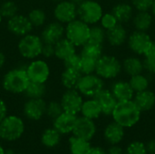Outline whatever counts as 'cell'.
<instances>
[{
    "mask_svg": "<svg viewBox=\"0 0 155 154\" xmlns=\"http://www.w3.org/2000/svg\"><path fill=\"white\" fill-rule=\"evenodd\" d=\"M142 112L136 106L133 100L118 102L112 113L114 122L122 125L124 128H131L134 126L141 118Z\"/></svg>",
    "mask_w": 155,
    "mask_h": 154,
    "instance_id": "cell-1",
    "label": "cell"
},
{
    "mask_svg": "<svg viewBox=\"0 0 155 154\" xmlns=\"http://www.w3.org/2000/svg\"><path fill=\"white\" fill-rule=\"evenodd\" d=\"M25 69L15 68L7 72L3 78V88L11 93H24L30 83Z\"/></svg>",
    "mask_w": 155,
    "mask_h": 154,
    "instance_id": "cell-2",
    "label": "cell"
},
{
    "mask_svg": "<svg viewBox=\"0 0 155 154\" xmlns=\"http://www.w3.org/2000/svg\"><path fill=\"white\" fill-rule=\"evenodd\" d=\"M25 123L17 115H6L0 122V138L5 142L19 140L25 133Z\"/></svg>",
    "mask_w": 155,
    "mask_h": 154,
    "instance_id": "cell-3",
    "label": "cell"
},
{
    "mask_svg": "<svg viewBox=\"0 0 155 154\" xmlns=\"http://www.w3.org/2000/svg\"><path fill=\"white\" fill-rule=\"evenodd\" d=\"M122 63L113 55H102L96 63L95 74L104 80L116 78L122 72Z\"/></svg>",
    "mask_w": 155,
    "mask_h": 154,
    "instance_id": "cell-4",
    "label": "cell"
},
{
    "mask_svg": "<svg viewBox=\"0 0 155 154\" xmlns=\"http://www.w3.org/2000/svg\"><path fill=\"white\" fill-rule=\"evenodd\" d=\"M64 34L76 47L83 46L89 41L90 25L80 19H74L66 24Z\"/></svg>",
    "mask_w": 155,
    "mask_h": 154,
    "instance_id": "cell-5",
    "label": "cell"
},
{
    "mask_svg": "<svg viewBox=\"0 0 155 154\" xmlns=\"http://www.w3.org/2000/svg\"><path fill=\"white\" fill-rule=\"evenodd\" d=\"M102 5L94 0H84L77 6V16L87 25H95L103 15Z\"/></svg>",
    "mask_w": 155,
    "mask_h": 154,
    "instance_id": "cell-6",
    "label": "cell"
},
{
    "mask_svg": "<svg viewBox=\"0 0 155 154\" xmlns=\"http://www.w3.org/2000/svg\"><path fill=\"white\" fill-rule=\"evenodd\" d=\"M43 41L40 36L28 34L22 36L18 43V51L20 54L26 59H35L41 54Z\"/></svg>",
    "mask_w": 155,
    "mask_h": 154,
    "instance_id": "cell-7",
    "label": "cell"
},
{
    "mask_svg": "<svg viewBox=\"0 0 155 154\" xmlns=\"http://www.w3.org/2000/svg\"><path fill=\"white\" fill-rule=\"evenodd\" d=\"M104 88V82L96 74H83L76 90L87 98H94L101 90Z\"/></svg>",
    "mask_w": 155,
    "mask_h": 154,
    "instance_id": "cell-8",
    "label": "cell"
},
{
    "mask_svg": "<svg viewBox=\"0 0 155 154\" xmlns=\"http://www.w3.org/2000/svg\"><path fill=\"white\" fill-rule=\"evenodd\" d=\"M153 40L147 32L134 31L127 38V44L130 50L137 55H144L150 47Z\"/></svg>",
    "mask_w": 155,
    "mask_h": 154,
    "instance_id": "cell-9",
    "label": "cell"
},
{
    "mask_svg": "<svg viewBox=\"0 0 155 154\" xmlns=\"http://www.w3.org/2000/svg\"><path fill=\"white\" fill-rule=\"evenodd\" d=\"M83 95L76 89H67L62 95L60 103L64 112L77 115L81 112Z\"/></svg>",
    "mask_w": 155,
    "mask_h": 154,
    "instance_id": "cell-10",
    "label": "cell"
},
{
    "mask_svg": "<svg viewBox=\"0 0 155 154\" xmlns=\"http://www.w3.org/2000/svg\"><path fill=\"white\" fill-rule=\"evenodd\" d=\"M26 74L31 82L45 84L50 75V68L43 60H34L26 66Z\"/></svg>",
    "mask_w": 155,
    "mask_h": 154,
    "instance_id": "cell-11",
    "label": "cell"
},
{
    "mask_svg": "<svg viewBox=\"0 0 155 154\" xmlns=\"http://www.w3.org/2000/svg\"><path fill=\"white\" fill-rule=\"evenodd\" d=\"M54 15L56 21L62 24H68L77 17V5L69 0H63L56 4Z\"/></svg>",
    "mask_w": 155,
    "mask_h": 154,
    "instance_id": "cell-12",
    "label": "cell"
},
{
    "mask_svg": "<svg viewBox=\"0 0 155 154\" xmlns=\"http://www.w3.org/2000/svg\"><path fill=\"white\" fill-rule=\"evenodd\" d=\"M72 133L78 138L90 142L96 133V125L94 120L84 116L77 117Z\"/></svg>",
    "mask_w": 155,
    "mask_h": 154,
    "instance_id": "cell-13",
    "label": "cell"
},
{
    "mask_svg": "<svg viewBox=\"0 0 155 154\" xmlns=\"http://www.w3.org/2000/svg\"><path fill=\"white\" fill-rule=\"evenodd\" d=\"M6 26L10 33L21 37L30 34L34 27L27 16L18 14L8 19Z\"/></svg>",
    "mask_w": 155,
    "mask_h": 154,
    "instance_id": "cell-14",
    "label": "cell"
},
{
    "mask_svg": "<svg viewBox=\"0 0 155 154\" xmlns=\"http://www.w3.org/2000/svg\"><path fill=\"white\" fill-rule=\"evenodd\" d=\"M46 103L43 98L28 99L24 104V115L31 121H39L45 114Z\"/></svg>",
    "mask_w": 155,
    "mask_h": 154,
    "instance_id": "cell-15",
    "label": "cell"
},
{
    "mask_svg": "<svg viewBox=\"0 0 155 154\" xmlns=\"http://www.w3.org/2000/svg\"><path fill=\"white\" fill-rule=\"evenodd\" d=\"M65 34V28L62 23L55 21L46 25L42 33H41V39L45 44H55L59 40L64 38Z\"/></svg>",
    "mask_w": 155,
    "mask_h": 154,
    "instance_id": "cell-16",
    "label": "cell"
},
{
    "mask_svg": "<svg viewBox=\"0 0 155 154\" xmlns=\"http://www.w3.org/2000/svg\"><path fill=\"white\" fill-rule=\"evenodd\" d=\"M76 119H77V115L66 112H63L58 117H56L54 120L53 127L62 135L72 133Z\"/></svg>",
    "mask_w": 155,
    "mask_h": 154,
    "instance_id": "cell-17",
    "label": "cell"
},
{
    "mask_svg": "<svg viewBox=\"0 0 155 154\" xmlns=\"http://www.w3.org/2000/svg\"><path fill=\"white\" fill-rule=\"evenodd\" d=\"M101 106L102 113L104 115H112L118 101L112 93L111 90L104 88L94 97Z\"/></svg>",
    "mask_w": 155,
    "mask_h": 154,
    "instance_id": "cell-18",
    "label": "cell"
},
{
    "mask_svg": "<svg viewBox=\"0 0 155 154\" xmlns=\"http://www.w3.org/2000/svg\"><path fill=\"white\" fill-rule=\"evenodd\" d=\"M111 92L118 102L133 100L134 96V91L131 87L129 82L124 80L114 83L111 87Z\"/></svg>",
    "mask_w": 155,
    "mask_h": 154,
    "instance_id": "cell-19",
    "label": "cell"
},
{
    "mask_svg": "<svg viewBox=\"0 0 155 154\" xmlns=\"http://www.w3.org/2000/svg\"><path fill=\"white\" fill-rule=\"evenodd\" d=\"M128 34L122 24H117L114 27L106 30V40L112 46H122L127 42Z\"/></svg>",
    "mask_w": 155,
    "mask_h": 154,
    "instance_id": "cell-20",
    "label": "cell"
},
{
    "mask_svg": "<svg viewBox=\"0 0 155 154\" xmlns=\"http://www.w3.org/2000/svg\"><path fill=\"white\" fill-rule=\"evenodd\" d=\"M133 101L141 112H147L154 107L155 93L149 89L138 92L135 93Z\"/></svg>",
    "mask_w": 155,
    "mask_h": 154,
    "instance_id": "cell-21",
    "label": "cell"
},
{
    "mask_svg": "<svg viewBox=\"0 0 155 154\" xmlns=\"http://www.w3.org/2000/svg\"><path fill=\"white\" fill-rule=\"evenodd\" d=\"M104 136L106 142L112 145L118 144L124 136V128L116 122L110 123L104 131Z\"/></svg>",
    "mask_w": 155,
    "mask_h": 154,
    "instance_id": "cell-22",
    "label": "cell"
},
{
    "mask_svg": "<svg viewBox=\"0 0 155 154\" xmlns=\"http://www.w3.org/2000/svg\"><path fill=\"white\" fill-rule=\"evenodd\" d=\"M112 13L117 19L118 23L124 25L133 19L134 15V8L131 4L119 3L113 7Z\"/></svg>",
    "mask_w": 155,
    "mask_h": 154,
    "instance_id": "cell-23",
    "label": "cell"
},
{
    "mask_svg": "<svg viewBox=\"0 0 155 154\" xmlns=\"http://www.w3.org/2000/svg\"><path fill=\"white\" fill-rule=\"evenodd\" d=\"M153 16L149 11H138L132 19L136 31L147 32L153 25Z\"/></svg>",
    "mask_w": 155,
    "mask_h": 154,
    "instance_id": "cell-24",
    "label": "cell"
},
{
    "mask_svg": "<svg viewBox=\"0 0 155 154\" xmlns=\"http://www.w3.org/2000/svg\"><path fill=\"white\" fill-rule=\"evenodd\" d=\"M75 51L76 46L66 37L62 38L54 44V56L62 61L75 54Z\"/></svg>",
    "mask_w": 155,
    "mask_h": 154,
    "instance_id": "cell-25",
    "label": "cell"
},
{
    "mask_svg": "<svg viewBox=\"0 0 155 154\" xmlns=\"http://www.w3.org/2000/svg\"><path fill=\"white\" fill-rule=\"evenodd\" d=\"M122 67L124 73L129 76L142 74L144 70L143 62L138 56L134 55L126 57L122 64Z\"/></svg>",
    "mask_w": 155,
    "mask_h": 154,
    "instance_id": "cell-26",
    "label": "cell"
},
{
    "mask_svg": "<svg viewBox=\"0 0 155 154\" xmlns=\"http://www.w3.org/2000/svg\"><path fill=\"white\" fill-rule=\"evenodd\" d=\"M80 113H82V116L91 120H95L99 118L101 114H103L101 106L94 98H90L86 101H84Z\"/></svg>",
    "mask_w": 155,
    "mask_h": 154,
    "instance_id": "cell-27",
    "label": "cell"
},
{
    "mask_svg": "<svg viewBox=\"0 0 155 154\" xmlns=\"http://www.w3.org/2000/svg\"><path fill=\"white\" fill-rule=\"evenodd\" d=\"M82 74L79 70L64 69L61 74V82L64 88L76 89L78 83L82 77Z\"/></svg>",
    "mask_w": 155,
    "mask_h": 154,
    "instance_id": "cell-28",
    "label": "cell"
},
{
    "mask_svg": "<svg viewBox=\"0 0 155 154\" xmlns=\"http://www.w3.org/2000/svg\"><path fill=\"white\" fill-rule=\"evenodd\" d=\"M62 134L58 133L54 127L47 128L41 135V143L46 148H54L61 142Z\"/></svg>",
    "mask_w": 155,
    "mask_h": 154,
    "instance_id": "cell-29",
    "label": "cell"
},
{
    "mask_svg": "<svg viewBox=\"0 0 155 154\" xmlns=\"http://www.w3.org/2000/svg\"><path fill=\"white\" fill-rule=\"evenodd\" d=\"M68 143L71 154H86L91 148V144L88 141L78 138L74 135H72L69 138Z\"/></svg>",
    "mask_w": 155,
    "mask_h": 154,
    "instance_id": "cell-30",
    "label": "cell"
},
{
    "mask_svg": "<svg viewBox=\"0 0 155 154\" xmlns=\"http://www.w3.org/2000/svg\"><path fill=\"white\" fill-rule=\"evenodd\" d=\"M80 55L83 57H88L98 60L103 55V44L88 41L82 46Z\"/></svg>",
    "mask_w": 155,
    "mask_h": 154,
    "instance_id": "cell-31",
    "label": "cell"
},
{
    "mask_svg": "<svg viewBox=\"0 0 155 154\" xmlns=\"http://www.w3.org/2000/svg\"><path fill=\"white\" fill-rule=\"evenodd\" d=\"M46 93V86L43 83H35L31 82L29 83L27 88L24 92L25 97L28 99H40L45 96Z\"/></svg>",
    "mask_w": 155,
    "mask_h": 154,
    "instance_id": "cell-32",
    "label": "cell"
},
{
    "mask_svg": "<svg viewBox=\"0 0 155 154\" xmlns=\"http://www.w3.org/2000/svg\"><path fill=\"white\" fill-rule=\"evenodd\" d=\"M129 84L133 88V90L134 91V93H138L149 89L150 81L145 75H143V74H139L131 76L129 80Z\"/></svg>",
    "mask_w": 155,
    "mask_h": 154,
    "instance_id": "cell-33",
    "label": "cell"
},
{
    "mask_svg": "<svg viewBox=\"0 0 155 154\" xmlns=\"http://www.w3.org/2000/svg\"><path fill=\"white\" fill-rule=\"evenodd\" d=\"M18 7L17 5L11 0H5L0 5V14L3 18L9 19L17 14Z\"/></svg>",
    "mask_w": 155,
    "mask_h": 154,
    "instance_id": "cell-34",
    "label": "cell"
},
{
    "mask_svg": "<svg viewBox=\"0 0 155 154\" xmlns=\"http://www.w3.org/2000/svg\"><path fill=\"white\" fill-rule=\"evenodd\" d=\"M32 25L35 27H39L44 25L46 20V15L44 10L39 8H35L28 13L27 15Z\"/></svg>",
    "mask_w": 155,
    "mask_h": 154,
    "instance_id": "cell-35",
    "label": "cell"
},
{
    "mask_svg": "<svg viewBox=\"0 0 155 154\" xmlns=\"http://www.w3.org/2000/svg\"><path fill=\"white\" fill-rule=\"evenodd\" d=\"M106 39V30L102 26L94 25L90 27V36L89 41L96 44H103Z\"/></svg>",
    "mask_w": 155,
    "mask_h": 154,
    "instance_id": "cell-36",
    "label": "cell"
},
{
    "mask_svg": "<svg viewBox=\"0 0 155 154\" xmlns=\"http://www.w3.org/2000/svg\"><path fill=\"white\" fill-rule=\"evenodd\" d=\"M81 63H80V68L79 71L82 74H91L95 73L96 68V63L97 60L88 58V57H83L81 56Z\"/></svg>",
    "mask_w": 155,
    "mask_h": 154,
    "instance_id": "cell-37",
    "label": "cell"
},
{
    "mask_svg": "<svg viewBox=\"0 0 155 154\" xmlns=\"http://www.w3.org/2000/svg\"><path fill=\"white\" fill-rule=\"evenodd\" d=\"M64 112L62 105L60 103V102H56V101H52L48 103H46V110H45V114L54 120L56 117H58L62 113Z\"/></svg>",
    "mask_w": 155,
    "mask_h": 154,
    "instance_id": "cell-38",
    "label": "cell"
},
{
    "mask_svg": "<svg viewBox=\"0 0 155 154\" xmlns=\"http://www.w3.org/2000/svg\"><path fill=\"white\" fill-rule=\"evenodd\" d=\"M124 154H147L145 144L139 141L133 142L124 151Z\"/></svg>",
    "mask_w": 155,
    "mask_h": 154,
    "instance_id": "cell-39",
    "label": "cell"
},
{
    "mask_svg": "<svg viewBox=\"0 0 155 154\" xmlns=\"http://www.w3.org/2000/svg\"><path fill=\"white\" fill-rule=\"evenodd\" d=\"M100 22H101V26L105 30H109V29L114 27L117 24H119L117 19L115 18V16L113 15L112 12L103 14V15L100 19Z\"/></svg>",
    "mask_w": 155,
    "mask_h": 154,
    "instance_id": "cell-40",
    "label": "cell"
},
{
    "mask_svg": "<svg viewBox=\"0 0 155 154\" xmlns=\"http://www.w3.org/2000/svg\"><path fill=\"white\" fill-rule=\"evenodd\" d=\"M81 55L77 54L76 53L72 54L71 56L64 59V69H73V70H79L80 68V63H81Z\"/></svg>",
    "mask_w": 155,
    "mask_h": 154,
    "instance_id": "cell-41",
    "label": "cell"
},
{
    "mask_svg": "<svg viewBox=\"0 0 155 154\" xmlns=\"http://www.w3.org/2000/svg\"><path fill=\"white\" fill-rule=\"evenodd\" d=\"M153 0H131L132 5L137 11H149Z\"/></svg>",
    "mask_w": 155,
    "mask_h": 154,
    "instance_id": "cell-42",
    "label": "cell"
},
{
    "mask_svg": "<svg viewBox=\"0 0 155 154\" xmlns=\"http://www.w3.org/2000/svg\"><path fill=\"white\" fill-rule=\"evenodd\" d=\"M143 62V67L148 73L155 74V54L144 55V59Z\"/></svg>",
    "mask_w": 155,
    "mask_h": 154,
    "instance_id": "cell-43",
    "label": "cell"
},
{
    "mask_svg": "<svg viewBox=\"0 0 155 154\" xmlns=\"http://www.w3.org/2000/svg\"><path fill=\"white\" fill-rule=\"evenodd\" d=\"M41 54L45 57V58H49L54 55V44H43L42 47V52Z\"/></svg>",
    "mask_w": 155,
    "mask_h": 154,
    "instance_id": "cell-44",
    "label": "cell"
},
{
    "mask_svg": "<svg viewBox=\"0 0 155 154\" xmlns=\"http://www.w3.org/2000/svg\"><path fill=\"white\" fill-rule=\"evenodd\" d=\"M7 115V106L5 103L0 99V122Z\"/></svg>",
    "mask_w": 155,
    "mask_h": 154,
    "instance_id": "cell-45",
    "label": "cell"
},
{
    "mask_svg": "<svg viewBox=\"0 0 155 154\" xmlns=\"http://www.w3.org/2000/svg\"><path fill=\"white\" fill-rule=\"evenodd\" d=\"M106 154H124V151L120 146H117V144H115V145H112L108 149Z\"/></svg>",
    "mask_w": 155,
    "mask_h": 154,
    "instance_id": "cell-46",
    "label": "cell"
},
{
    "mask_svg": "<svg viewBox=\"0 0 155 154\" xmlns=\"http://www.w3.org/2000/svg\"><path fill=\"white\" fill-rule=\"evenodd\" d=\"M86 154H106V152L99 146H91L89 151L87 152Z\"/></svg>",
    "mask_w": 155,
    "mask_h": 154,
    "instance_id": "cell-47",
    "label": "cell"
},
{
    "mask_svg": "<svg viewBox=\"0 0 155 154\" xmlns=\"http://www.w3.org/2000/svg\"><path fill=\"white\" fill-rule=\"evenodd\" d=\"M145 147H146L147 153L155 154V139H153V140L149 141L145 144Z\"/></svg>",
    "mask_w": 155,
    "mask_h": 154,
    "instance_id": "cell-48",
    "label": "cell"
},
{
    "mask_svg": "<svg viewBox=\"0 0 155 154\" xmlns=\"http://www.w3.org/2000/svg\"><path fill=\"white\" fill-rule=\"evenodd\" d=\"M5 63V56L2 52H0V69L4 66Z\"/></svg>",
    "mask_w": 155,
    "mask_h": 154,
    "instance_id": "cell-49",
    "label": "cell"
},
{
    "mask_svg": "<svg viewBox=\"0 0 155 154\" xmlns=\"http://www.w3.org/2000/svg\"><path fill=\"white\" fill-rule=\"evenodd\" d=\"M69 1H70V2H72L73 4H74L75 5H77V6H78L79 5H81V4L83 3L84 0H69Z\"/></svg>",
    "mask_w": 155,
    "mask_h": 154,
    "instance_id": "cell-50",
    "label": "cell"
},
{
    "mask_svg": "<svg viewBox=\"0 0 155 154\" xmlns=\"http://www.w3.org/2000/svg\"><path fill=\"white\" fill-rule=\"evenodd\" d=\"M151 10H152V15H153V16L155 18V0H153V2Z\"/></svg>",
    "mask_w": 155,
    "mask_h": 154,
    "instance_id": "cell-51",
    "label": "cell"
},
{
    "mask_svg": "<svg viewBox=\"0 0 155 154\" xmlns=\"http://www.w3.org/2000/svg\"><path fill=\"white\" fill-rule=\"evenodd\" d=\"M0 154H5V150L3 148L1 144H0Z\"/></svg>",
    "mask_w": 155,
    "mask_h": 154,
    "instance_id": "cell-52",
    "label": "cell"
},
{
    "mask_svg": "<svg viewBox=\"0 0 155 154\" xmlns=\"http://www.w3.org/2000/svg\"><path fill=\"white\" fill-rule=\"evenodd\" d=\"M53 2H54V3H59V2H61V1H63V0H52Z\"/></svg>",
    "mask_w": 155,
    "mask_h": 154,
    "instance_id": "cell-53",
    "label": "cell"
},
{
    "mask_svg": "<svg viewBox=\"0 0 155 154\" xmlns=\"http://www.w3.org/2000/svg\"><path fill=\"white\" fill-rule=\"evenodd\" d=\"M2 19H3V17H2V15H1V14H0V24H1V22H2Z\"/></svg>",
    "mask_w": 155,
    "mask_h": 154,
    "instance_id": "cell-54",
    "label": "cell"
},
{
    "mask_svg": "<svg viewBox=\"0 0 155 154\" xmlns=\"http://www.w3.org/2000/svg\"><path fill=\"white\" fill-rule=\"evenodd\" d=\"M14 154H20V153H15H15H14Z\"/></svg>",
    "mask_w": 155,
    "mask_h": 154,
    "instance_id": "cell-55",
    "label": "cell"
}]
</instances>
